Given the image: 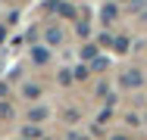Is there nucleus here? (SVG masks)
I'll use <instances>...</instances> for the list:
<instances>
[{
    "mask_svg": "<svg viewBox=\"0 0 147 140\" xmlns=\"http://www.w3.org/2000/svg\"><path fill=\"white\" fill-rule=\"evenodd\" d=\"M138 84H141V75H138V72H135V69H131V72H125V75H122V87H138Z\"/></svg>",
    "mask_w": 147,
    "mask_h": 140,
    "instance_id": "f03ea898",
    "label": "nucleus"
},
{
    "mask_svg": "<svg viewBox=\"0 0 147 140\" xmlns=\"http://www.w3.org/2000/svg\"><path fill=\"white\" fill-rule=\"evenodd\" d=\"M28 118H31V121H44V118H47V109H44V106H38V109L28 112Z\"/></svg>",
    "mask_w": 147,
    "mask_h": 140,
    "instance_id": "423d86ee",
    "label": "nucleus"
},
{
    "mask_svg": "<svg viewBox=\"0 0 147 140\" xmlns=\"http://www.w3.org/2000/svg\"><path fill=\"white\" fill-rule=\"evenodd\" d=\"M113 50L125 53V50H128V37H116V47H113Z\"/></svg>",
    "mask_w": 147,
    "mask_h": 140,
    "instance_id": "0eeeda50",
    "label": "nucleus"
},
{
    "mask_svg": "<svg viewBox=\"0 0 147 140\" xmlns=\"http://www.w3.org/2000/svg\"><path fill=\"white\" fill-rule=\"evenodd\" d=\"M31 59H34L38 65H44V62L50 59V50H44V47H34V50H31Z\"/></svg>",
    "mask_w": 147,
    "mask_h": 140,
    "instance_id": "7ed1b4c3",
    "label": "nucleus"
},
{
    "mask_svg": "<svg viewBox=\"0 0 147 140\" xmlns=\"http://www.w3.org/2000/svg\"><path fill=\"white\" fill-rule=\"evenodd\" d=\"M100 16H103V22H113V19H116V6H113V3H107V6L100 9Z\"/></svg>",
    "mask_w": 147,
    "mask_h": 140,
    "instance_id": "39448f33",
    "label": "nucleus"
},
{
    "mask_svg": "<svg viewBox=\"0 0 147 140\" xmlns=\"http://www.w3.org/2000/svg\"><path fill=\"white\" fill-rule=\"evenodd\" d=\"M44 41H47V47L63 44V28H59V25H47V28H44Z\"/></svg>",
    "mask_w": 147,
    "mask_h": 140,
    "instance_id": "f257e3e1",
    "label": "nucleus"
},
{
    "mask_svg": "<svg viewBox=\"0 0 147 140\" xmlns=\"http://www.w3.org/2000/svg\"><path fill=\"white\" fill-rule=\"evenodd\" d=\"M22 93H25V100H38V97H41L38 84H25V87H22Z\"/></svg>",
    "mask_w": 147,
    "mask_h": 140,
    "instance_id": "20e7f679",
    "label": "nucleus"
},
{
    "mask_svg": "<svg viewBox=\"0 0 147 140\" xmlns=\"http://www.w3.org/2000/svg\"><path fill=\"white\" fill-rule=\"evenodd\" d=\"M0 115H3V118H13V106H9V103H0Z\"/></svg>",
    "mask_w": 147,
    "mask_h": 140,
    "instance_id": "6e6552de",
    "label": "nucleus"
}]
</instances>
